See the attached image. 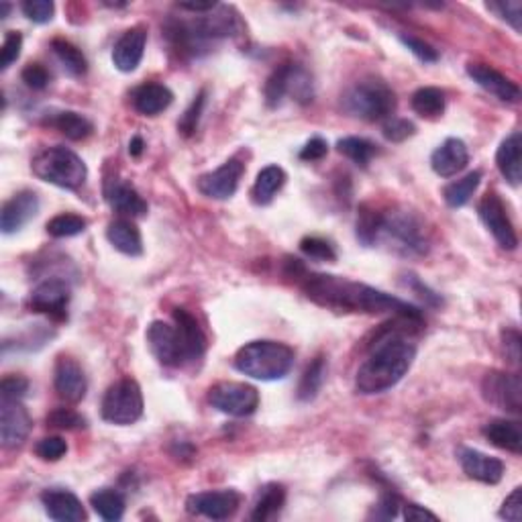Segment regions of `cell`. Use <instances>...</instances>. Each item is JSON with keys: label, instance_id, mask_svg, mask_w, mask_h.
Wrapping results in <instances>:
<instances>
[{"label": "cell", "instance_id": "cell-22", "mask_svg": "<svg viewBox=\"0 0 522 522\" xmlns=\"http://www.w3.org/2000/svg\"><path fill=\"white\" fill-rule=\"evenodd\" d=\"M460 461H461L463 471H466V476L476 482L494 485L502 480V476H504L502 461L492 455L476 452V449H469V447L460 449Z\"/></svg>", "mask_w": 522, "mask_h": 522}, {"label": "cell", "instance_id": "cell-57", "mask_svg": "<svg viewBox=\"0 0 522 522\" xmlns=\"http://www.w3.org/2000/svg\"><path fill=\"white\" fill-rule=\"evenodd\" d=\"M143 147H145V143H143L139 135H135L131 143H128V153H131L133 157H139L143 153Z\"/></svg>", "mask_w": 522, "mask_h": 522}, {"label": "cell", "instance_id": "cell-28", "mask_svg": "<svg viewBox=\"0 0 522 522\" xmlns=\"http://www.w3.org/2000/svg\"><path fill=\"white\" fill-rule=\"evenodd\" d=\"M484 437L498 449H504V452H510L514 455H520L522 452V433L518 420L509 418L490 420V423L484 427Z\"/></svg>", "mask_w": 522, "mask_h": 522}, {"label": "cell", "instance_id": "cell-36", "mask_svg": "<svg viewBox=\"0 0 522 522\" xmlns=\"http://www.w3.org/2000/svg\"><path fill=\"white\" fill-rule=\"evenodd\" d=\"M412 109L420 117L437 119L445 112V95L439 88L425 86L412 95Z\"/></svg>", "mask_w": 522, "mask_h": 522}, {"label": "cell", "instance_id": "cell-54", "mask_svg": "<svg viewBox=\"0 0 522 522\" xmlns=\"http://www.w3.org/2000/svg\"><path fill=\"white\" fill-rule=\"evenodd\" d=\"M398 509H400V500H398V496H396V494H385V496L380 500V504L376 506L374 517H376V518L390 520V518H394V517H396V514H398Z\"/></svg>", "mask_w": 522, "mask_h": 522}, {"label": "cell", "instance_id": "cell-44", "mask_svg": "<svg viewBox=\"0 0 522 522\" xmlns=\"http://www.w3.org/2000/svg\"><path fill=\"white\" fill-rule=\"evenodd\" d=\"M21 11H23V14L29 21L43 25L54 19L55 4L52 3V0H25V3L21 4Z\"/></svg>", "mask_w": 522, "mask_h": 522}, {"label": "cell", "instance_id": "cell-47", "mask_svg": "<svg viewBox=\"0 0 522 522\" xmlns=\"http://www.w3.org/2000/svg\"><path fill=\"white\" fill-rule=\"evenodd\" d=\"M21 49H23V35L17 31H9L4 37L3 49H0V68L9 70L19 60Z\"/></svg>", "mask_w": 522, "mask_h": 522}, {"label": "cell", "instance_id": "cell-9", "mask_svg": "<svg viewBox=\"0 0 522 522\" xmlns=\"http://www.w3.org/2000/svg\"><path fill=\"white\" fill-rule=\"evenodd\" d=\"M212 409L228 417H249L260 406V392L241 382H219L209 390Z\"/></svg>", "mask_w": 522, "mask_h": 522}, {"label": "cell", "instance_id": "cell-4", "mask_svg": "<svg viewBox=\"0 0 522 522\" xmlns=\"http://www.w3.org/2000/svg\"><path fill=\"white\" fill-rule=\"evenodd\" d=\"M33 174L39 180L63 190H78L88 178V168L82 157L68 147H47L33 157Z\"/></svg>", "mask_w": 522, "mask_h": 522}, {"label": "cell", "instance_id": "cell-26", "mask_svg": "<svg viewBox=\"0 0 522 522\" xmlns=\"http://www.w3.org/2000/svg\"><path fill=\"white\" fill-rule=\"evenodd\" d=\"M171 100H174L171 90L168 86L157 82L141 84L131 95L133 109L143 114V117H155V114L163 112L171 104Z\"/></svg>", "mask_w": 522, "mask_h": 522}, {"label": "cell", "instance_id": "cell-20", "mask_svg": "<svg viewBox=\"0 0 522 522\" xmlns=\"http://www.w3.org/2000/svg\"><path fill=\"white\" fill-rule=\"evenodd\" d=\"M174 323L182 345L184 361H198L206 353V335L203 327L186 309H174Z\"/></svg>", "mask_w": 522, "mask_h": 522}, {"label": "cell", "instance_id": "cell-48", "mask_svg": "<svg viewBox=\"0 0 522 522\" xmlns=\"http://www.w3.org/2000/svg\"><path fill=\"white\" fill-rule=\"evenodd\" d=\"M400 41L404 43L406 47L410 49V52L418 57L420 62L425 63H435L439 60V54L437 49H435L433 46H428L427 41L414 37V35H406V33H400Z\"/></svg>", "mask_w": 522, "mask_h": 522}, {"label": "cell", "instance_id": "cell-10", "mask_svg": "<svg viewBox=\"0 0 522 522\" xmlns=\"http://www.w3.org/2000/svg\"><path fill=\"white\" fill-rule=\"evenodd\" d=\"M482 394L485 402L494 404L496 409L518 414L522 409L520 376L506 374V371H490L482 382Z\"/></svg>", "mask_w": 522, "mask_h": 522}, {"label": "cell", "instance_id": "cell-5", "mask_svg": "<svg viewBox=\"0 0 522 522\" xmlns=\"http://www.w3.org/2000/svg\"><path fill=\"white\" fill-rule=\"evenodd\" d=\"M343 109L355 119L376 123L392 117L396 109V95L385 82L377 78H366L345 92Z\"/></svg>", "mask_w": 522, "mask_h": 522}, {"label": "cell", "instance_id": "cell-43", "mask_svg": "<svg viewBox=\"0 0 522 522\" xmlns=\"http://www.w3.org/2000/svg\"><path fill=\"white\" fill-rule=\"evenodd\" d=\"M204 104H206V90L200 92V95L195 98V103H192L186 112L182 114L180 123H178V128L186 135V137H190V135L196 133L198 123H200V114L204 111Z\"/></svg>", "mask_w": 522, "mask_h": 522}, {"label": "cell", "instance_id": "cell-29", "mask_svg": "<svg viewBox=\"0 0 522 522\" xmlns=\"http://www.w3.org/2000/svg\"><path fill=\"white\" fill-rule=\"evenodd\" d=\"M106 237H109L111 245L117 252L128 257H139L143 253V239L139 228L128 219L112 220L109 228H106Z\"/></svg>", "mask_w": 522, "mask_h": 522}, {"label": "cell", "instance_id": "cell-8", "mask_svg": "<svg viewBox=\"0 0 522 522\" xmlns=\"http://www.w3.org/2000/svg\"><path fill=\"white\" fill-rule=\"evenodd\" d=\"M288 95L294 96L298 103L312 100V78L294 63H282L280 68L274 70V74L268 78L266 88H263V96L271 109L280 106L284 96Z\"/></svg>", "mask_w": 522, "mask_h": 522}, {"label": "cell", "instance_id": "cell-13", "mask_svg": "<svg viewBox=\"0 0 522 522\" xmlns=\"http://www.w3.org/2000/svg\"><path fill=\"white\" fill-rule=\"evenodd\" d=\"M241 496L235 490L200 492V494H192L186 500V510L211 520H225L237 512Z\"/></svg>", "mask_w": 522, "mask_h": 522}, {"label": "cell", "instance_id": "cell-46", "mask_svg": "<svg viewBox=\"0 0 522 522\" xmlns=\"http://www.w3.org/2000/svg\"><path fill=\"white\" fill-rule=\"evenodd\" d=\"M68 453V443L62 437H46L35 445V455L43 461H60Z\"/></svg>", "mask_w": 522, "mask_h": 522}, {"label": "cell", "instance_id": "cell-37", "mask_svg": "<svg viewBox=\"0 0 522 522\" xmlns=\"http://www.w3.org/2000/svg\"><path fill=\"white\" fill-rule=\"evenodd\" d=\"M52 49L62 66L66 68L68 74L84 76L86 71H88V62H86L84 54L74 46V43H70L66 39H54Z\"/></svg>", "mask_w": 522, "mask_h": 522}, {"label": "cell", "instance_id": "cell-55", "mask_svg": "<svg viewBox=\"0 0 522 522\" xmlns=\"http://www.w3.org/2000/svg\"><path fill=\"white\" fill-rule=\"evenodd\" d=\"M502 341H504V347H506V353L512 357L514 363L520 361V335L518 331H514V328H506L502 333Z\"/></svg>", "mask_w": 522, "mask_h": 522}, {"label": "cell", "instance_id": "cell-38", "mask_svg": "<svg viewBox=\"0 0 522 522\" xmlns=\"http://www.w3.org/2000/svg\"><path fill=\"white\" fill-rule=\"evenodd\" d=\"M382 231V212H377L374 209H369L368 204H363L360 209V214H357V223H355V235L357 241L361 245L371 247L374 243L380 237Z\"/></svg>", "mask_w": 522, "mask_h": 522}, {"label": "cell", "instance_id": "cell-24", "mask_svg": "<svg viewBox=\"0 0 522 522\" xmlns=\"http://www.w3.org/2000/svg\"><path fill=\"white\" fill-rule=\"evenodd\" d=\"M47 517L57 522H82L86 510L76 494L68 490H47L41 494Z\"/></svg>", "mask_w": 522, "mask_h": 522}, {"label": "cell", "instance_id": "cell-40", "mask_svg": "<svg viewBox=\"0 0 522 522\" xmlns=\"http://www.w3.org/2000/svg\"><path fill=\"white\" fill-rule=\"evenodd\" d=\"M86 225L88 223H86L84 217H78V214H71V212H63L49 220L46 228L52 237L66 239V237H74V235L84 233Z\"/></svg>", "mask_w": 522, "mask_h": 522}, {"label": "cell", "instance_id": "cell-23", "mask_svg": "<svg viewBox=\"0 0 522 522\" xmlns=\"http://www.w3.org/2000/svg\"><path fill=\"white\" fill-rule=\"evenodd\" d=\"M469 163L468 145L461 139L449 137L435 149L431 155V168L441 178L457 176Z\"/></svg>", "mask_w": 522, "mask_h": 522}, {"label": "cell", "instance_id": "cell-18", "mask_svg": "<svg viewBox=\"0 0 522 522\" xmlns=\"http://www.w3.org/2000/svg\"><path fill=\"white\" fill-rule=\"evenodd\" d=\"M468 74L477 86H482L485 92L494 95L502 103H518L520 100L518 84H514L502 71L485 66V63H469Z\"/></svg>", "mask_w": 522, "mask_h": 522}, {"label": "cell", "instance_id": "cell-14", "mask_svg": "<svg viewBox=\"0 0 522 522\" xmlns=\"http://www.w3.org/2000/svg\"><path fill=\"white\" fill-rule=\"evenodd\" d=\"M31 433V417L19 400H0V441L6 449L21 447Z\"/></svg>", "mask_w": 522, "mask_h": 522}, {"label": "cell", "instance_id": "cell-56", "mask_svg": "<svg viewBox=\"0 0 522 522\" xmlns=\"http://www.w3.org/2000/svg\"><path fill=\"white\" fill-rule=\"evenodd\" d=\"M404 518L406 520H439V517L431 510L423 509V506L418 504H406L404 506Z\"/></svg>", "mask_w": 522, "mask_h": 522}, {"label": "cell", "instance_id": "cell-35", "mask_svg": "<svg viewBox=\"0 0 522 522\" xmlns=\"http://www.w3.org/2000/svg\"><path fill=\"white\" fill-rule=\"evenodd\" d=\"M480 182H482V171L480 170L469 171L466 178L449 184L447 188L443 190V198H445V203L452 206V209H460V206L469 203V198L474 196V192L477 190Z\"/></svg>", "mask_w": 522, "mask_h": 522}, {"label": "cell", "instance_id": "cell-25", "mask_svg": "<svg viewBox=\"0 0 522 522\" xmlns=\"http://www.w3.org/2000/svg\"><path fill=\"white\" fill-rule=\"evenodd\" d=\"M104 198L114 211L127 217H143L147 212V203L141 198L131 184L120 180H109L104 186Z\"/></svg>", "mask_w": 522, "mask_h": 522}, {"label": "cell", "instance_id": "cell-17", "mask_svg": "<svg viewBox=\"0 0 522 522\" xmlns=\"http://www.w3.org/2000/svg\"><path fill=\"white\" fill-rule=\"evenodd\" d=\"M147 343L155 360L163 363V366L176 368L184 363V353L180 339H178L176 327H170L162 320H155V323L149 325L147 328Z\"/></svg>", "mask_w": 522, "mask_h": 522}, {"label": "cell", "instance_id": "cell-15", "mask_svg": "<svg viewBox=\"0 0 522 522\" xmlns=\"http://www.w3.org/2000/svg\"><path fill=\"white\" fill-rule=\"evenodd\" d=\"M243 171H245V166L239 160H228L220 168L211 171V174L200 176L198 190L206 198L228 200L237 192Z\"/></svg>", "mask_w": 522, "mask_h": 522}, {"label": "cell", "instance_id": "cell-7", "mask_svg": "<svg viewBox=\"0 0 522 522\" xmlns=\"http://www.w3.org/2000/svg\"><path fill=\"white\" fill-rule=\"evenodd\" d=\"M394 241V247L404 255H423L428 249L425 225L410 211H390L382 214V231Z\"/></svg>", "mask_w": 522, "mask_h": 522}, {"label": "cell", "instance_id": "cell-45", "mask_svg": "<svg viewBox=\"0 0 522 522\" xmlns=\"http://www.w3.org/2000/svg\"><path fill=\"white\" fill-rule=\"evenodd\" d=\"M488 9L494 11L500 19L512 25L517 33L522 29V4L518 0H506V3H488Z\"/></svg>", "mask_w": 522, "mask_h": 522}, {"label": "cell", "instance_id": "cell-27", "mask_svg": "<svg viewBox=\"0 0 522 522\" xmlns=\"http://www.w3.org/2000/svg\"><path fill=\"white\" fill-rule=\"evenodd\" d=\"M520 149H522L520 133L514 131L502 141V145L498 147V153H496V166L500 170V174H502L506 178V182L512 186H518L522 178Z\"/></svg>", "mask_w": 522, "mask_h": 522}, {"label": "cell", "instance_id": "cell-49", "mask_svg": "<svg viewBox=\"0 0 522 522\" xmlns=\"http://www.w3.org/2000/svg\"><path fill=\"white\" fill-rule=\"evenodd\" d=\"M414 135V125L410 123L409 119H396L392 117L385 120L384 125V137L388 141H394V143H400L404 139H409Z\"/></svg>", "mask_w": 522, "mask_h": 522}, {"label": "cell", "instance_id": "cell-16", "mask_svg": "<svg viewBox=\"0 0 522 522\" xmlns=\"http://www.w3.org/2000/svg\"><path fill=\"white\" fill-rule=\"evenodd\" d=\"M54 385L57 396L62 400H66L70 404H76L84 400L86 390H88V380H86L84 369L80 368V363L71 357H60L55 361V369H54Z\"/></svg>", "mask_w": 522, "mask_h": 522}, {"label": "cell", "instance_id": "cell-12", "mask_svg": "<svg viewBox=\"0 0 522 522\" xmlns=\"http://www.w3.org/2000/svg\"><path fill=\"white\" fill-rule=\"evenodd\" d=\"M68 304H70V286L62 278H49L41 282L37 288L29 296V306L35 312L47 314L54 320L68 319Z\"/></svg>", "mask_w": 522, "mask_h": 522}, {"label": "cell", "instance_id": "cell-19", "mask_svg": "<svg viewBox=\"0 0 522 522\" xmlns=\"http://www.w3.org/2000/svg\"><path fill=\"white\" fill-rule=\"evenodd\" d=\"M145 43H147V29L145 27H133L120 35V39L114 43L112 49V63L114 68L125 71L137 70V66L145 54Z\"/></svg>", "mask_w": 522, "mask_h": 522}, {"label": "cell", "instance_id": "cell-50", "mask_svg": "<svg viewBox=\"0 0 522 522\" xmlns=\"http://www.w3.org/2000/svg\"><path fill=\"white\" fill-rule=\"evenodd\" d=\"M21 78H23V82L33 90H43L49 84V80H52L49 71L46 70V66H41V63H29Z\"/></svg>", "mask_w": 522, "mask_h": 522}, {"label": "cell", "instance_id": "cell-2", "mask_svg": "<svg viewBox=\"0 0 522 522\" xmlns=\"http://www.w3.org/2000/svg\"><path fill=\"white\" fill-rule=\"evenodd\" d=\"M298 282L302 286L304 294L312 302L327 306V309L366 314L390 312L394 317L423 319V312L417 306L404 302V300L392 294H385L382 290L371 288L368 284L347 280V278L331 274H309V271H304V276Z\"/></svg>", "mask_w": 522, "mask_h": 522}, {"label": "cell", "instance_id": "cell-42", "mask_svg": "<svg viewBox=\"0 0 522 522\" xmlns=\"http://www.w3.org/2000/svg\"><path fill=\"white\" fill-rule=\"evenodd\" d=\"M300 252L314 261H335L337 253H335L333 245L320 237H304L300 241Z\"/></svg>", "mask_w": 522, "mask_h": 522}, {"label": "cell", "instance_id": "cell-39", "mask_svg": "<svg viewBox=\"0 0 522 522\" xmlns=\"http://www.w3.org/2000/svg\"><path fill=\"white\" fill-rule=\"evenodd\" d=\"M337 149H339V153L347 155L349 160L355 162L357 166H361V168H366L371 162V157L377 153L374 143L363 137H343L337 143Z\"/></svg>", "mask_w": 522, "mask_h": 522}, {"label": "cell", "instance_id": "cell-34", "mask_svg": "<svg viewBox=\"0 0 522 522\" xmlns=\"http://www.w3.org/2000/svg\"><path fill=\"white\" fill-rule=\"evenodd\" d=\"M90 504H92V509L96 510L100 518H104L109 522H117V520L123 518V514H125L123 494H120V492H117V490H111V488L95 492V494L90 496Z\"/></svg>", "mask_w": 522, "mask_h": 522}, {"label": "cell", "instance_id": "cell-33", "mask_svg": "<svg viewBox=\"0 0 522 522\" xmlns=\"http://www.w3.org/2000/svg\"><path fill=\"white\" fill-rule=\"evenodd\" d=\"M325 377H327V361H325V357H317V360H312V363H309V368L304 369L302 377H300L298 392H296L298 400H302V402H311V400L317 398L320 388H323V384H325Z\"/></svg>", "mask_w": 522, "mask_h": 522}, {"label": "cell", "instance_id": "cell-30", "mask_svg": "<svg viewBox=\"0 0 522 522\" xmlns=\"http://www.w3.org/2000/svg\"><path fill=\"white\" fill-rule=\"evenodd\" d=\"M284 504H286L284 485H280V484L263 485L261 492H260V496H257V502L253 506L252 518L260 520V522L276 518L278 514L282 512Z\"/></svg>", "mask_w": 522, "mask_h": 522}, {"label": "cell", "instance_id": "cell-32", "mask_svg": "<svg viewBox=\"0 0 522 522\" xmlns=\"http://www.w3.org/2000/svg\"><path fill=\"white\" fill-rule=\"evenodd\" d=\"M286 184V171L278 166H268L257 174L253 186V200L257 204H269Z\"/></svg>", "mask_w": 522, "mask_h": 522}, {"label": "cell", "instance_id": "cell-1", "mask_svg": "<svg viewBox=\"0 0 522 522\" xmlns=\"http://www.w3.org/2000/svg\"><path fill=\"white\" fill-rule=\"evenodd\" d=\"M423 327V319L396 317L394 323L382 325L369 343V355L355 376V390L363 396L382 394L409 374L417 347L409 335Z\"/></svg>", "mask_w": 522, "mask_h": 522}, {"label": "cell", "instance_id": "cell-21", "mask_svg": "<svg viewBox=\"0 0 522 522\" xmlns=\"http://www.w3.org/2000/svg\"><path fill=\"white\" fill-rule=\"evenodd\" d=\"M39 211V198L31 190H23L14 195L9 203H4L0 212V228L3 233L11 235L23 228Z\"/></svg>", "mask_w": 522, "mask_h": 522}, {"label": "cell", "instance_id": "cell-53", "mask_svg": "<svg viewBox=\"0 0 522 522\" xmlns=\"http://www.w3.org/2000/svg\"><path fill=\"white\" fill-rule=\"evenodd\" d=\"M328 152V145L323 137H312L300 152V160L302 162H319L323 160Z\"/></svg>", "mask_w": 522, "mask_h": 522}, {"label": "cell", "instance_id": "cell-31", "mask_svg": "<svg viewBox=\"0 0 522 522\" xmlns=\"http://www.w3.org/2000/svg\"><path fill=\"white\" fill-rule=\"evenodd\" d=\"M49 125L55 127L57 131L66 135L71 141H82L86 137H90L92 131H95V125H92L84 114L74 111H63L54 114V117L49 119Z\"/></svg>", "mask_w": 522, "mask_h": 522}, {"label": "cell", "instance_id": "cell-11", "mask_svg": "<svg viewBox=\"0 0 522 522\" xmlns=\"http://www.w3.org/2000/svg\"><path fill=\"white\" fill-rule=\"evenodd\" d=\"M477 214H480L482 223L488 227V231L494 235L500 247L509 249V252L518 247V235L510 223L502 198L496 192H490L482 198V203L477 204Z\"/></svg>", "mask_w": 522, "mask_h": 522}, {"label": "cell", "instance_id": "cell-52", "mask_svg": "<svg viewBox=\"0 0 522 522\" xmlns=\"http://www.w3.org/2000/svg\"><path fill=\"white\" fill-rule=\"evenodd\" d=\"M500 517L512 522H518L522 518V488H514L512 494L504 500Z\"/></svg>", "mask_w": 522, "mask_h": 522}, {"label": "cell", "instance_id": "cell-3", "mask_svg": "<svg viewBox=\"0 0 522 522\" xmlns=\"http://www.w3.org/2000/svg\"><path fill=\"white\" fill-rule=\"evenodd\" d=\"M294 366L292 347L278 341H252L235 355V368L253 380L274 382L290 374Z\"/></svg>", "mask_w": 522, "mask_h": 522}, {"label": "cell", "instance_id": "cell-6", "mask_svg": "<svg viewBox=\"0 0 522 522\" xmlns=\"http://www.w3.org/2000/svg\"><path fill=\"white\" fill-rule=\"evenodd\" d=\"M106 423L117 427H128L143 417V394L139 384L131 377L114 382L103 398L100 406Z\"/></svg>", "mask_w": 522, "mask_h": 522}, {"label": "cell", "instance_id": "cell-51", "mask_svg": "<svg viewBox=\"0 0 522 522\" xmlns=\"http://www.w3.org/2000/svg\"><path fill=\"white\" fill-rule=\"evenodd\" d=\"M27 390H29V382L25 380V377L9 376V377H4L3 384H0V398L21 400L25 396Z\"/></svg>", "mask_w": 522, "mask_h": 522}, {"label": "cell", "instance_id": "cell-58", "mask_svg": "<svg viewBox=\"0 0 522 522\" xmlns=\"http://www.w3.org/2000/svg\"><path fill=\"white\" fill-rule=\"evenodd\" d=\"M9 11H11V4H9V3H3V4H0V17L6 19V14H9Z\"/></svg>", "mask_w": 522, "mask_h": 522}, {"label": "cell", "instance_id": "cell-41", "mask_svg": "<svg viewBox=\"0 0 522 522\" xmlns=\"http://www.w3.org/2000/svg\"><path fill=\"white\" fill-rule=\"evenodd\" d=\"M46 423L52 428H60V431H80L86 427V418L71 409H55L47 414Z\"/></svg>", "mask_w": 522, "mask_h": 522}]
</instances>
